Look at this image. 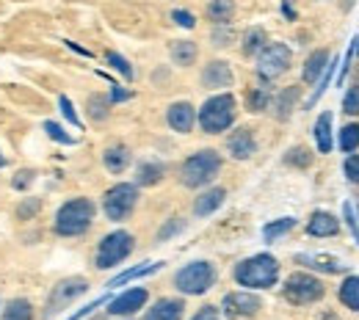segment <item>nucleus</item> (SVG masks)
Returning a JSON list of instances; mask_svg holds the SVG:
<instances>
[{
  "label": "nucleus",
  "instance_id": "393cba45",
  "mask_svg": "<svg viewBox=\"0 0 359 320\" xmlns=\"http://www.w3.org/2000/svg\"><path fill=\"white\" fill-rule=\"evenodd\" d=\"M235 17V3L232 0H210L208 3V20L213 25H229Z\"/></svg>",
  "mask_w": 359,
  "mask_h": 320
},
{
  "label": "nucleus",
  "instance_id": "72a5a7b5",
  "mask_svg": "<svg viewBox=\"0 0 359 320\" xmlns=\"http://www.w3.org/2000/svg\"><path fill=\"white\" fill-rule=\"evenodd\" d=\"M293 227H296V218H279V221H271V224L263 227V237H266V243H273L276 237L287 235Z\"/></svg>",
  "mask_w": 359,
  "mask_h": 320
},
{
  "label": "nucleus",
  "instance_id": "39448f33",
  "mask_svg": "<svg viewBox=\"0 0 359 320\" xmlns=\"http://www.w3.org/2000/svg\"><path fill=\"white\" fill-rule=\"evenodd\" d=\"M135 249V237L125 229H116L111 235H105L94 251V268L97 271H111L116 265H122Z\"/></svg>",
  "mask_w": 359,
  "mask_h": 320
},
{
  "label": "nucleus",
  "instance_id": "9b49d317",
  "mask_svg": "<svg viewBox=\"0 0 359 320\" xmlns=\"http://www.w3.org/2000/svg\"><path fill=\"white\" fill-rule=\"evenodd\" d=\"M260 309H263L260 295H255L249 290L226 293L224 301H222V312H224L226 318H255Z\"/></svg>",
  "mask_w": 359,
  "mask_h": 320
},
{
  "label": "nucleus",
  "instance_id": "4468645a",
  "mask_svg": "<svg viewBox=\"0 0 359 320\" xmlns=\"http://www.w3.org/2000/svg\"><path fill=\"white\" fill-rule=\"evenodd\" d=\"M235 83L232 67L226 61H208V67L202 69V86L205 89H229Z\"/></svg>",
  "mask_w": 359,
  "mask_h": 320
},
{
  "label": "nucleus",
  "instance_id": "4be33fe9",
  "mask_svg": "<svg viewBox=\"0 0 359 320\" xmlns=\"http://www.w3.org/2000/svg\"><path fill=\"white\" fill-rule=\"evenodd\" d=\"M296 102H299V86L282 89V92L276 94V99H273V116L279 122H287L290 113H293V108H296Z\"/></svg>",
  "mask_w": 359,
  "mask_h": 320
},
{
  "label": "nucleus",
  "instance_id": "ea45409f",
  "mask_svg": "<svg viewBox=\"0 0 359 320\" xmlns=\"http://www.w3.org/2000/svg\"><path fill=\"white\" fill-rule=\"evenodd\" d=\"M343 111L348 116H359V86H351L343 97Z\"/></svg>",
  "mask_w": 359,
  "mask_h": 320
},
{
  "label": "nucleus",
  "instance_id": "49530a36",
  "mask_svg": "<svg viewBox=\"0 0 359 320\" xmlns=\"http://www.w3.org/2000/svg\"><path fill=\"white\" fill-rule=\"evenodd\" d=\"M172 20L177 22L180 28H194V25H196V17H194L191 11H185V8H175V11H172Z\"/></svg>",
  "mask_w": 359,
  "mask_h": 320
},
{
  "label": "nucleus",
  "instance_id": "6e6552de",
  "mask_svg": "<svg viewBox=\"0 0 359 320\" xmlns=\"http://www.w3.org/2000/svg\"><path fill=\"white\" fill-rule=\"evenodd\" d=\"M86 293H89V279H86V276H69V279H61V281L50 290V295H47L42 318L50 320L53 315L64 312V307H69L72 301H78V298L86 295Z\"/></svg>",
  "mask_w": 359,
  "mask_h": 320
},
{
  "label": "nucleus",
  "instance_id": "c9c22d12",
  "mask_svg": "<svg viewBox=\"0 0 359 320\" xmlns=\"http://www.w3.org/2000/svg\"><path fill=\"white\" fill-rule=\"evenodd\" d=\"M357 146H359V125H346V127L340 130V149H343L346 155H351Z\"/></svg>",
  "mask_w": 359,
  "mask_h": 320
},
{
  "label": "nucleus",
  "instance_id": "0eeeda50",
  "mask_svg": "<svg viewBox=\"0 0 359 320\" xmlns=\"http://www.w3.org/2000/svg\"><path fill=\"white\" fill-rule=\"evenodd\" d=\"M135 204H138V185L135 183H116L102 196V213L108 216V221H116V224H122L133 216Z\"/></svg>",
  "mask_w": 359,
  "mask_h": 320
},
{
  "label": "nucleus",
  "instance_id": "09e8293b",
  "mask_svg": "<svg viewBox=\"0 0 359 320\" xmlns=\"http://www.w3.org/2000/svg\"><path fill=\"white\" fill-rule=\"evenodd\" d=\"M105 301H108V298H97V301H91L89 307H83V309H78L75 315H69V318H67V320H81V318H86L89 312H94V309H100V307H102Z\"/></svg>",
  "mask_w": 359,
  "mask_h": 320
},
{
  "label": "nucleus",
  "instance_id": "2f4dec72",
  "mask_svg": "<svg viewBox=\"0 0 359 320\" xmlns=\"http://www.w3.org/2000/svg\"><path fill=\"white\" fill-rule=\"evenodd\" d=\"M285 163L293 169H307V166H313V152L307 146H290L285 152Z\"/></svg>",
  "mask_w": 359,
  "mask_h": 320
},
{
  "label": "nucleus",
  "instance_id": "7c9ffc66",
  "mask_svg": "<svg viewBox=\"0 0 359 320\" xmlns=\"http://www.w3.org/2000/svg\"><path fill=\"white\" fill-rule=\"evenodd\" d=\"M166 263H152V265H138V268H130V271H125V274H119L108 287H122V284H128V281H133L138 276H147V274H155V271H161Z\"/></svg>",
  "mask_w": 359,
  "mask_h": 320
},
{
  "label": "nucleus",
  "instance_id": "c756f323",
  "mask_svg": "<svg viewBox=\"0 0 359 320\" xmlns=\"http://www.w3.org/2000/svg\"><path fill=\"white\" fill-rule=\"evenodd\" d=\"M340 301H343L348 309L359 312V276H348V279L340 284Z\"/></svg>",
  "mask_w": 359,
  "mask_h": 320
},
{
  "label": "nucleus",
  "instance_id": "423d86ee",
  "mask_svg": "<svg viewBox=\"0 0 359 320\" xmlns=\"http://www.w3.org/2000/svg\"><path fill=\"white\" fill-rule=\"evenodd\" d=\"M219 279V271L213 263L208 260H196V263H188L182 265L177 274H175V287H177L182 295H205Z\"/></svg>",
  "mask_w": 359,
  "mask_h": 320
},
{
  "label": "nucleus",
  "instance_id": "a18cd8bd",
  "mask_svg": "<svg viewBox=\"0 0 359 320\" xmlns=\"http://www.w3.org/2000/svg\"><path fill=\"white\" fill-rule=\"evenodd\" d=\"M58 105H61V113H64V119H67V122H72L75 127H81V119H78V113H75V108H72V102H69V99H67L64 94L58 97Z\"/></svg>",
  "mask_w": 359,
  "mask_h": 320
},
{
  "label": "nucleus",
  "instance_id": "a878e982",
  "mask_svg": "<svg viewBox=\"0 0 359 320\" xmlns=\"http://www.w3.org/2000/svg\"><path fill=\"white\" fill-rule=\"evenodd\" d=\"M196 58H199L196 42H172V61L177 67H194Z\"/></svg>",
  "mask_w": 359,
  "mask_h": 320
},
{
  "label": "nucleus",
  "instance_id": "412c9836",
  "mask_svg": "<svg viewBox=\"0 0 359 320\" xmlns=\"http://www.w3.org/2000/svg\"><path fill=\"white\" fill-rule=\"evenodd\" d=\"M296 263L307 265V268H315V271H323V274H340L346 265L329 254H296Z\"/></svg>",
  "mask_w": 359,
  "mask_h": 320
},
{
  "label": "nucleus",
  "instance_id": "dca6fc26",
  "mask_svg": "<svg viewBox=\"0 0 359 320\" xmlns=\"http://www.w3.org/2000/svg\"><path fill=\"white\" fill-rule=\"evenodd\" d=\"M224 199H226V188H222V185L208 188L205 193L196 196V202H194V216H196V218H208V216H213V213L224 204Z\"/></svg>",
  "mask_w": 359,
  "mask_h": 320
},
{
  "label": "nucleus",
  "instance_id": "8fccbe9b",
  "mask_svg": "<svg viewBox=\"0 0 359 320\" xmlns=\"http://www.w3.org/2000/svg\"><path fill=\"white\" fill-rule=\"evenodd\" d=\"M343 216H346V221H348V227H351V232H354V237H357V243H359V224H357V218H354L351 204H343Z\"/></svg>",
  "mask_w": 359,
  "mask_h": 320
},
{
  "label": "nucleus",
  "instance_id": "f257e3e1",
  "mask_svg": "<svg viewBox=\"0 0 359 320\" xmlns=\"http://www.w3.org/2000/svg\"><path fill=\"white\" fill-rule=\"evenodd\" d=\"M94 216H97V204L91 199H86V196L67 199L53 216V235H58V237H81L91 229Z\"/></svg>",
  "mask_w": 359,
  "mask_h": 320
},
{
  "label": "nucleus",
  "instance_id": "1a4fd4ad",
  "mask_svg": "<svg viewBox=\"0 0 359 320\" xmlns=\"http://www.w3.org/2000/svg\"><path fill=\"white\" fill-rule=\"evenodd\" d=\"M282 293H285V298H287L290 304L307 307V304H315V301L323 298L326 287H323V281L313 274H290L285 279Z\"/></svg>",
  "mask_w": 359,
  "mask_h": 320
},
{
  "label": "nucleus",
  "instance_id": "3c124183",
  "mask_svg": "<svg viewBox=\"0 0 359 320\" xmlns=\"http://www.w3.org/2000/svg\"><path fill=\"white\" fill-rule=\"evenodd\" d=\"M125 99H130V92H125V89H119V86H114V92H111V102H125Z\"/></svg>",
  "mask_w": 359,
  "mask_h": 320
},
{
  "label": "nucleus",
  "instance_id": "9d476101",
  "mask_svg": "<svg viewBox=\"0 0 359 320\" xmlns=\"http://www.w3.org/2000/svg\"><path fill=\"white\" fill-rule=\"evenodd\" d=\"M290 61H293V53L287 45H282V42L266 45L257 53V75L263 81H273L290 69Z\"/></svg>",
  "mask_w": 359,
  "mask_h": 320
},
{
  "label": "nucleus",
  "instance_id": "b1692460",
  "mask_svg": "<svg viewBox=\"0 0 359 320\" xmlns=\"http://www.w3.org/2000/svg\"><path fill=\"white\" fill-rule=\"evenodd\" d=\"M326 64H329V53H326V50H315L313 55L307 58L304 69H302V81H304V83H315V81L323 75Z\"/></svg>",
  "mask_w": 359,
  "mask_h": 320
},
{
  "label": "nucleus",
  "instance_id": "864d4df0",
  "mask_svg": "<svg viewBox=\"0 0 359 320\" xmlns=\"http://www.w3.org/2000/svg\"><path fill=\"white\" fill-rule=\"evenodd\" d=\"M354 53H357V55H359V39H357V42H354Z\"/></svg>",
  "mask_w": 359,
  "mask_h": 320
},
{
  "label": "nucleus",
  "instance_id": "f3484780",
  "mask_svg": "<svg viewBox=\"0 0 359 320\" xmlns=\"http://www.w3.org/2000/svg\"><path fill=\"white\" fill-rule=\"evenodd\" d=\"M182 315H185L182 298H161L147 309L144 320H182Z\"/></svg>",
  "mask_w": 359,
  "mask_h": 320
},
{
  "label": "nucleus",
  "instance_id": "f8f14e48",
  "mask_svg": "<svg viewBox=\"0 0 359 320\" xmlns=\"http://www.w3.org/2000/svg\"><path fill=\"white\" fill-rule=\"evenodd\" d=\"M147 301H149V290L147 287H130L122 295L108 301V315H114V318H133L135 312H141L147 307Z\"/></svg>",
  "mask_w": 359,
  "mask_h": 320
},
{
  "label": "nucleus",
  "instance_id": "37998d69",
  "mask_svg": "<svg viewBox=\"0 0 359 320\" xmlns=\"http://www.w3.org/2000/svg\"><path fill=\"white\" fill-rule=\"evenodd\" d=\"M343 169H346V180L359 185V155H348L346 163H343Z\"/></svg>",
  "mask_w": 359,
  "mask_h": 320
},
{
  "label": "nucleus",
  "instance_id": "c85d7f7f",
  "mask_svg": "<svg viewBox=\"0 0 359 320\" xmlns=\"http://www.w3.org/2000/svg\"><path fill=\"white\" fill-rule=\"evenodd\" d=\"M269 45V36H266V31L263 28H249L246 34H243V55H257L263 47Z\"/></svg>",
  "mask_w": 359,
  "mask_h": 320
},
{
  "label": "nucleus",
  "instance_id": "5701e85b",
  "mask_svg": "<svg viewBox=\"0 0 359 320\" xmlns=\"http://www.w3.org/2000/svg\"><path fill=\"white\" fill-rule=\"evenodd\" d=\"M0 320H36V309L28 298H11L3 312H0Z\"/></svg>",
  "mask_w": 359,
  "mask_h": 320
},
{
  "label": "nucleus",
  "instance_id": "bb28decb",
  "mask_svg": "<svg viewBox=\"0 0 359 320\" xmlns=\"http://www.w3.org/2000/svg\"><path fill=\"white\" fill-rule=\"evenodd\" d=\"M315 141H318V149L323 155L332 152V113L329 111H323L315 122Z\"/></svg>",
  "mask_w": 359,
  "mask_h": 320
},
{
  "label": "nucleus",
  "instance_id": "58836bf2",
  "mask_svg": "<svg viewBox=\"0 0 359 320\" xmlns=\"http://www.w3.org/2000/svg\"><path fill=\"white\" fill-rule=\"evenodd\" d=\"M185 229V221L182 218H172V221H166L163 227L158 229V235H155V240L158 243H163V240H169V237H175L177 232H182Z\"/></svg>",
  "mask_w": 359,
  "mask_h": 320
},
{
  "label": "nucleus",
  "instance_id": "5fc2aeb1",
  "mask_svg": "<svg viewBox=\"0 0 359 320\" xmlns=\"http://www.w3.org/2000/svg\"><path fill=\"white\" fill-rule=\"evenodd\" d=\"M3 163H6V160H3V158H0V166H3Z\"/></svg>",
  "mask_w": 359,
  "mask_h": 320
},
{
  "label": "nucleus",
  "instance_id": "aec40b11",
  "mask_svg": "<svg viewBox=\"0 0 359 320\" xmlns=\"http://www.w3.org/2000/svg\"><path fill=\"white\" fill-rule=\"evenodd\" d=\"M337 232H340V221L326 210H315L313 218L307 221V235L313 237H334Z\"/></svg>",
  "mask_w": 359,
  "mask_h": 320
},
{
  "label": "nucleus",
  "instance_id": "473e14b6",
  "mask_svg": "<svg viewBox=\"0 0 359 320\" xmlns=\"http://www.w3.org/2000/svg\"><path fill=\"white\" fill-rule=\"evenodd\" d=\"M269 105H271V92L266 86H263V89H252V92L246 94V108H249V113H263Z\"/></svg>",
  "mask_w": 359,
  "mask_h": 320
},
{
  "label": "nucleus",
  "instance_id": "f704fd0d",
  "mask_svg": "<svg viewBox=\"0 0 359 320\" xmlns=\"http://www.w3.org/2000/svg\"><path fill=\"white\" fill-rule=\"evenodd\" d=\"M105 61H108V64H111V67H114V69H116V72H119L125 81H133V78H135V69L130 67V61H128L125 55H119V53L108 50V53H105Z\"/></svg>",
  "mask_w": 359,
  "mask_h": 320
},
{
  "label": "nucleus",
  "instance_id": "603ef678",
  "mask_svg": "<svg viewBox=\"0 0 359 320\" xmlns=\"http://www.w3.org/2000/svg\"><path fill=\"white\" fill-rule=\"evenodd\" d=\"M282 8H285V14H287V17H290V20H293V17H296V11H293V8H290V3H287V0H285V6H282Z\"/></svg>",
  "mask_w": 359,
  "mask_h": 320
},
{
  "label": "nucleus",
  "instance_id": "4c0bfd02",
  "mask_svg": "<svg viewBox=\"0 0 359 320\" xmlns=\"http://www.w3.org/2000/svg\"><path fill=\"white\" fill-rule=\"evenodd\" d=\"M34 180H36V172H34V169H20V172L11 177V188H14V190H28V188L34 185Z\"/></svg>",
  "mask_w": 359,
  "mask_h": 320
},
{
  "label": "nucleus",
  "instance_id": "ddd939ff",
  "mask_svg": "<svg viewBox=\"0 0 359 320\" xmlns=\"http://www.w3.org/2000/svg\"><path fill=\"white\" fill-rule=\"evenodd\" d=\"M226 152L235 160H249V158L257 155V138L249 127H238L232 136L226 138Z\"/></svg>",
  "mask_w": 359,
  "mask_h": 320
},
{
  "label": "nucleus",
  "instance_id": "2eb2a0df",
  "mask_svg": "<svg viewBox=\"0 0 359 320\" xmlns=\"http://www.w3.org/2000/svg\"><path fill=\"white\" fill-rule=\"evenodd\" d=\"M166 122L175 133H191L194 130V122H196V111L191 102H172L169 111H166Z\"/></svg>",
  "mask_w": 359,
  "mask_h": 320
},
{
  "label": "nucleus",
  "instance_id": "79ce46f5",
  "mask_svg": "<svg viewBox=\"0 0 359 320\" xmlns=\"http://www.w3.org/2000/svg\"><path fill=\"white\" fill-rule=\"evenodd\" d=\"M232 39H235V34H232L229 25H216V28H213V45L216 47H229Z\"/></svg>",
  "mask_w": 359,
  "mask_h": 320
},
{
  "label": "nucleus",
  "instance_id": "c03bdc74",
  "mask_svg": "<svg viewBox=\"0 0 359 320\" xmlns=\"http://www.w3.org/2000/svg\"><path fill=\"white\" fill-rule=\"evenodd\" d=\"M45 130H47V136L55 138V141H61V144H75V138L67 136V133H64V127H61V125H55V122H45Z\"/></svg>",
  "mask_w": 359,
  "mask_h": 320
},
{
  "label": "nucleus",
  "instance_id": "cd10ccee",
  "mask_svg": "<svg viewBox=\"0 0 359 320\" xmlns=\"http://www.w3.org/2000/svg\"><path fill=\"white\" fill-rule=\"evenodd\" d=\"M86 113H89L91 122H105L108 113H111V99L102 97V94H91L86 99Z\"/></svg>",
  "mask_w": 359,
  "mask_h": 320
},
{
  "label": "nucleus",
  "instance_id": "de8ad7c7",
  "mask_svg": "<svg viewBox=\"0 0 359 320\" xmlns=\"http://www.w3.org/2000/svg\"><path fill=\"white\" fill-rule=\"evenodd\" d=\"M191 320H222V315H219V307H210L208 304V307H202Z\"/></svg>",
  "mask_w": 359,
  "mask_h": 320
},
{
  "label": "nucleus",
  "instance_id": "20e7f679",
  "mask_svg": "<svg viewBox=\"0 0 359 320\" xmlns=\"http://www.w3.org/2000/svg\"><path fill=\"white\" fill-rule=\"evenodd\" d=\"M222 172V155L216 149H199L180 166V183L185 188H205Z\"/></svg>",
  "mask_w": 359,
  "mask_h": 320
},
{
  "label": "nucleus",
  "instance_id": "a211bd4d",
  "mask_svg": "<svg viewBox=\"0 0 359 320\" xmlns=\"http://www.w3.org/2000/svg\"><path fill=\"white\" fill-rule=\"evenodd\" d=\"M130 163H133V152H130V146H125V144H111V146L102 152V166H105L111 174H122Z\"/></svg>",
  "mask_w": 359,
  "mask_h": 320
},
{
  "label": "nucleus",
  "instance_id": "a19ab883",
  "mask_svg": "<svg viewBox=\"0 0 359 320\" xmlns=\"http://www.w3.org/2000/svg\"><path fill=\"white\" fill-rule=\"evenodd\" d=\"M334 67H337V64L329 58V64H326V69H323V78H320V86L315 89V94L310 97V102H307V105H315V102H318V97L326 92V86H329V81H332V75H334Z\"/></svg>",
  "mask_w": 359,
  "mask_h": 320
},
{
  "label": "nucleus",
  "instance_id": "7ed1b4c3",
  "mask_svg": "<svg viewBox=\"0 0 359 320\" xmlns=\"http://www.w3.org/2000/svg\"><path fill=\"white\" fill-rule=\"evenodd\" d=\"M235 116H238V102H235L232 94H226V92L208 97L205 105H202L199 113H196L199 127H202V133H208V136H219V133L229 130L232 122H235Z\"/></svg>",
  "mask_w": 359,
  "mask_h": 320
},
{
  "label": "nucleus",
  "instance_id": "f03ea898",
  "mask_svg": "<svg viewBox=\"0 0 359 320\" xmlns=\"http://www.w3.org/2000/svg\"><path fill=\"white\" fill-rule=\"evenodd\" d=\"M235 281L241 287H249V290H269L276 284L279 279V263L276 257L271 254H255V257H246L235 265Z\"/></svg>",
  "mask_w": 359,
  "mask_h": 320
},
{
  "label": "nucleus",
  "instance_id": "6ab92c4d",
  "mask_svg": "<svg viewBox=\"0 0 359 320\" xmlns=\"http://www.w3.org/2000/svg\"><path fill=\"white\" fill-rule=\"evenodd\" d=\"M166 177V163L158 160V158H149V160H141L138 169H135V185L141 188H149V185H158Z\"/></svg>",
  "mask_w": 359,
  "mask_h": 320
},
{
  "label": "nucleus",
  "instance_id": "e433bc0d",
  "mask_svg": "<svg viewBox=\"0 0 359 320\" xmlns=\"http://www.w3.org/2000/svg\"><path fill=\"white\" fill-rule=\"evenodd\" d=\"M39 210H42V199H36V196H34V199H22V202L17 204V218H20V221H31Z\"/></svg>",
  "mask_w": 359,
  "mask_h": 320
}]
</instances>
